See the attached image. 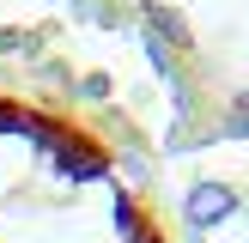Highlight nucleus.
Instances as JSON below:
<instances>
[{
    "label": "nucleus",
    "mask_w": 249,
    "mask_h": 243,
    "mask_svg": "<svg viewBox=\"0 0 249 243\" xmlns=\"http://www.w3.org/2000/svg\"><path fill=\"white\" fill-rule=\"evenodd\" d=\"M231 213H237V189H231V182H195V189L182 194L189 231H213V225H225Z\"/></svg>",
    "instance_id": "obj_1"
},
{
    "label": "nucleus",
    "mask_w": 249,
    "mask_h": 243,
    "mask_svg": "<svg viewBox=\"0 0 249 243\" xmlns=\"http://www.w3.org/2000/svg\"><path fill=\"white\" fill-rule=\"evenodd\" d=\"M24 49L36 55V49H43V36L24 31V24H0V55H24Z\"/></svg>",
    "instance_id": "obj_2"
},
{
    "label": "nucleus",
    "mask_w": 249,
    "mask_h": 243,
    "mask_svg": "<svg viewBox=\"0 0 249 243\" xmlns=\"http://www.w3.org/2000/svg\"><path fill=\"white\" fill-rule=\"evenodd\" d=\"M0 134H43V116H24V109L0 104Z\"/></svg>",
    "instance_id": "obj_3"
},
{
    "label": "nucleus",
    "mask_w": 249,
    "mask_h": 243,
    "mask_svg": "<svg viewBox=\"0 0 249 243\" xmlns=\"http://www.w3.org/2000/svg\"><path fill=\"white\" fill-rule=\"evenodd\" d=\"M73 91H79L85 104H104V97H109V73H85V79L73 85Z\"/></svg>",
    "instance_id": "obj_4"
},
{
    "label": "nucleus",
    "mask_w": 249,
    "mask_h": 243,
    "mask_svg": "<svg viewBox=\"0 0 249 243\" xmlns=\"http://www.w3.org/2000/svg\"><path fill=\"white\" fill-rule=\"evenodd\" d=\"M122 176H128V182H146V176H152V164H146L140 152H122Z\"/></svg>",
    "instance_id": "obj_5"
}]
</instances>
